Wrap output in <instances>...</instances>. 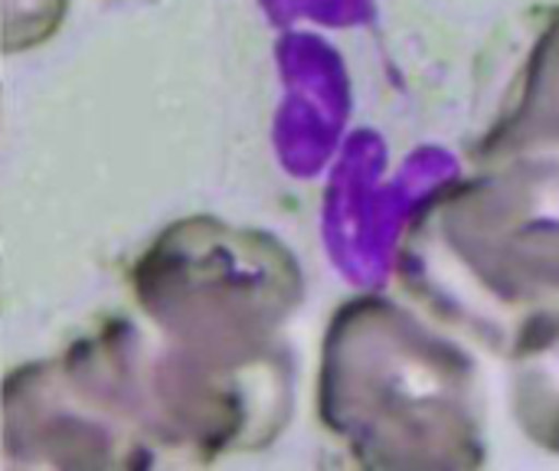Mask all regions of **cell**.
Here are the masks:
<instances>
[{
    "instance_id": "cell-3",
    "label": "cell",
    "mask_w": 559,
    "mask_h": 471,
    "mask_svg": "<svg viewBox=\"0 0 559 471\" xmlns=\"http://www.w3.org/2000/svg\"><path fill=\"white\" fill-rule=\"evenodd\" d=\"M537 154H559V3H534L504 20L475 66L468 164Z\"/></svg>"
},
{
    "instance_id": "cell-1",
    "label": "cell",
    "mask_w": 559,
    "mask_h": 471,
    "mask_svg": "<svg viewBox=\"0 0 559 471\" xmlns=\"http://www.w3.org/2000/svg\"><path fill=\"white\" fill-rule=\"evenodd\" d=\"M393 275L439 328L501 357L514 328L559 302V154L514 157L426 193Z\"/></svg>"
},
{
    "instance_id": "cell-5",
    "label": "cell",
    "mask_w": 559,
    "mask_h": 471,
    "mask_svg": "<svg viewBox=\"0 0 559 471\" xmlns=\"http://www.w3.org/2000/svg\"><path fill=\"white\" fill-rule=\"evenodd\" d=\"M69 0H0V49L3 56H16L36 49L49 36H56Z\"/></svg>"
},
{
    "instance_id": "cell-2",
    "label": "cell",
    "mask_w": 559,
    "mask_h": 471,
    "mask_svg": "<svg viewBox=\"0 0 559 471\" xmlns=\"http://www.w3.org/2000/svg\"><path fill=\"white\" fill-rule=\"evenodd\" d=\"M318 416L364 469L468 471L488 462L478 351L386 295H357L334 311Z\"/></svg>"
},
{
    "instance_id": "cell-4",
    "label": "cell",
    "mask_w": 559,
    "mask_h": 471,
    "mask_svg": "<svg viewBox=\"0 0 559 471\" xmlns=\"http://www.w3.org/2000/svg\"><path fill=\"white\" fill-rule=\"evenodd\" d=\"M501 361L514 426L534 449L559 459V302L514 328Z\"/></svg>"
},
{
    "instance_id": "cell-6",
    "label": "cell",
    "mask_w": 559,
    "mask_h": 471,
    "mask_svg": "<svg viewBox=\"0 0 559 471\" xmlns=\"http://www.w3.org/2000/svg\"><path fill=\"white\" fill-rule=\"evenodd\" d=\"M0 98H3V92H0ZM0 118H3V111H0Z\"/></svg>"
}]
</instances>
